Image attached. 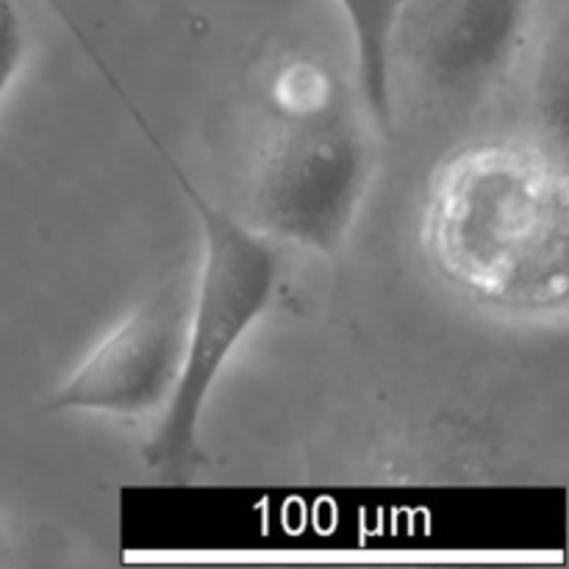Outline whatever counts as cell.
I'll return each instance as SVG.
<instances>
[{
    "label": "cell",
    "mask_w": 569,
    "mask_h": 569,
    "mask_svg": "<svg viewBox=\"0 0 569 569\" xmlns=\"http://www.w3.org/2000/svg\"><path fill=\"white\" fill-rule=\"evenodd\" d=\"M422 248L465 298L520 320L569 306V172L548 139H481L431 178Z\"/></svg>",
    "instance_id": "6da1fadb"
},
{
    "label": "cell",
    "mask_w": 569,
    "mask_h": 569,
    "mask_svg": "<svg viewBox=\"0 0 569 569\" xmlns=\"http://www.w3.org/2000/svg\"><path fill=\"white\" fill-rule=\"evenodd\" d=\"M120 98L126 100L156 153L164 159L200 226V259L192 272L181 378L170 403L156 417L153 433L142 448L148 470L178 481L206 465L200 431L211 392L244 337L270 311L281 283V259L270 237L206 198L189 172L167 153L164 142L156 137L142 111L126 98L122 89Z\"/></svg>",
    "instance_id": "7a4b0ae2"
},
{
    "label": "cell",
    "mask_w": 569,
    "mask_h": 569,
    "mask_svg": "<svg viewBox=\"0 0 569 569\" xmlns=\"http://www.w3.org/2000/svg\"><path fill=\"white\" fill-rule=\"evenodd\" d=\"M376 172L370 114L350 92L306 117H272L250 183L248 222L272 242L342 253Z\"/></svg>",
    "instance_id": "3957f363"
},
{
    "label": "cell",
    "mask_w": 569,
    "mask_h": 569,
    "mask_svg": "<svg viewBox=\"0 0 569 569\" xmlns=\"http://www.w3.org/2000/svg\"><path fill=\"white\" fill-rule=\"evenodd\" d=\"M192 272L172 270L131 306L111 331L50 392L59 415L148 420L159 417L178 387L187 353Z\"/></svg>",
    "instance_id": "277c9868"
},
{
    "label": "cell",
    "mask_w": 569,
    "mask_h": 569,
    "mask_svg": "<svg viewBox=\"0 0 569 569\" xmlns=\"http://www.w3.org/2000/svg\"><path fill=\"white\" fill-rule=\"evenodd\" d=\"M539 0H403L395 53L445 94H483L503 81L531 37Z\"/></svg>",
    "instance_id": "5b68a950"
},
{
    "label": "cell",
    "mask_w": 569,
    "mask_h": 569,
    "mask_svg": "<svg viewBox=\"0 0 569 569\" xmlns=\"http://www.w3.org/2000/svg\"><path fill=\"white\" fill-rule=\"evenodd\" d=\"M350 26L356 56V92L372 126L389 131L392 122L395 28L403 0H337Z\"/></svg>",
    "instance_id": "8992f818"
},
{
    "label": "cell",
    "mask_w": 569,
    "mask_h": 569,
    "mask_svg": "<svg viewBox=\"0 0 569 569\" xmlns=\"http://www.w3.org/2000/svg\"><path fill=\"white\" fill-rule=\"evenodd\" d=\"M348 94L342 78L315 59H289L270 83L272 117H306Z\"/></svg>",
    "instance_id": "52a82bcc"
},
{
    "label": "cell",
    "mask_w": 569,
    "mask_h": 569,
    "mask_svg": "<svg viewBox=\"0 0 569 569\" xmlns=\"http://www.w3.org/2000/svg\"><path fill=\"white\" fill-rule=\"evenodd\" d=\"M567 39L565 28L556 33L553 44L545 48L542 70H539V109L545 122L559 128V137L565 139V111H567Z\"/></svg>",
    "instance_id": "ba28073f"
},
{
    "label": "cell",
    "mask_w": 569,
    "mask_h": 569,
    "mask_svg": "<svg viewBox=\"0 0 569 569\" xmlns=\"http://www.w3.org/2000/svg\"><path fill=\"white\" fill-rule=\"evenodd\" d=\"M26 61V28L14 0H0V106Z\"/></svg>",
    "instance_id": "9c48e42d"
},
{
    "label": "cell",
    "mask_w": 569,
    "mask_h": 569,
    "mask_svg": "<svg viewBox=\"0 0 569 569\" xmlns=\"http://www.w3.org/2000/svg\"><path fill=\"white\" fill-rule=\"evenodd\" d=\"M48 3H50V6H53V9H56V11H59V14H61V20H64V22H67V26H70V28H72V31H76V33H78V39H81L83 50H87V53H92V48H89V42H87V39H83L81 28H78V26H76V20H72V14H70V11H67V9H64V0H48Z\"/></svg>",
    "instance_id": "30bf717a"
},
{
    "label": "cell",
    "mask_w": 569,
    "mask_h": 569,
    "mask_svg": "<svg viewBox=\"0 0 569 569\" xmlns=\"http://www.w3.org/2000/svg\"><path fill=\"white\" fill-rule=\"evenodd\" d=\"M6 553H9V542H6V533L0 528V565H6Z\"/></svg>",
    "instance_id": "8fae6325"
}]
</instances>
